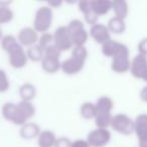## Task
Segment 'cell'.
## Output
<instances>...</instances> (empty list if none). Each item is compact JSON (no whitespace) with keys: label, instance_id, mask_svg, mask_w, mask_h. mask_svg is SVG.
<instances>
[{"label":"cell","instance_id":"cell-4","mask_svg":"<svg viewBox=\"0 0 147 147\" xmlns=\"http://www.w3.org/2000/svg\"><path fill=\"white\" fill-rule=\"evenodd\" d=\"M53 20V8L49 5L40 6L36 10L34 15V20H33V28L37 32H47L51 26V23Z\"/></svg>","mask_w":147,"mask_h":147},{"label":"cell","instance_id":"cell-31","mask_svg":"<svg viewBox=\"0 0 147 147\" xmlns=\"http://www.w3.org/2000/svg\"><path fill=\"white\" fill-rule=\"evenodd\" d=\"M10 87V83H9V79L7 77L5 71L0 69V93L7 92Z\"/></svg>","mask_w":147,"mask_h":147},{"label":"cell","instance_id":"cell-11","mask_svg":"<svg viewBox=\"0 0 147 147\" xmlns=\"http://www.w3.org/2000/svg\"><path fill=\"white\" fill-rule=\"evenodd\" d=\"M7 55H8L9 63L14 69H22L26 65L27 61H28L26 51L23 49L20 43L17 47H15L12 51H9Z\"/></svg>","mask_w":147,"mask_h":147},{"label":"cell","instance_id":"cell-33","mask_svg":"<svg viewBox=\"0 0 147 147\" xmlns=\"http://www.w3.org/2000/svg\"><path fill=\"white\" fill-rule=\"evenodd\" d=\"M138 53L143 55H146L147 57V37L146 38H143L140 40V42L138 43Z\"/></svg>","mask_w":147,"mask_h":147},{"label":"cell","instance_id":"cell-18","mask_svg":"<svg viewBox=\"0 0 147 147\" xmlns=\"http://www.w3.org/2000/svg\"><path fill=\"white\" fill-rule=\"evenodd\" d=\"M18 93L21 98V101L31 102L36 96V88L31 83H24L19 87Z\"/></svg>","mask_w":147,"mask_h":147},{"label":"cell","instance_id":"cell-20","mask_svg":"<svg viewBox=\"0 0 147 147\" xmlns=\"http://www.w3.org/2000/svg\"><path fill=\"white\" fill-rule=\"evenodd\" d=\"M112 10L114 11L115 16L125 20L129 13L128 3L125 0H114L112 1Z\"/></svg>","mask_w":147,"mask_h":147},{"label":"cell","instance_id":"cell-24","mask_svg":"<svg viewBox=\"0 0 147 147\" xmlns=\"http://www.w3.org/2000/svg\"><path fill=\"white\" fill-rule=\"evenodd\" d=\"M112 114L111 113H99L96 115L95 120V124H96L97 128L100 129H108L111 127V122H112Z\"/></svg>","mask_w":147,"mask_h":147},{"label":"cell","instance_id":"cell-35","mask_svg":"<svg viewBox=\"0 0 147 147\" xmlns=\"http://www.w3.org/2000/svg\"><path fill=\"white\" fill-rule=\"evenodd\" d=\"M140 99L143 102L147 103V86L143 87L142 90L140 91Z\"/></svg>","mask_w":147,"mask_h":147},{"label":"cell","instance_id":"cell-34","mask_svg":"<svg viewBox=\"0 0 147 147\" xmlns=\"http://www.w3.org/2000/svg\"><path fill=\"white\" fill-rule=\"evenodd\" d=\"M71 147H91L87 140H83V139H78V140L74 141Z\"/></svg>","mask_w":147,"mask_h":147},{"label":"cell","instance_id":"cell-22","mask_svg":"<svg viewBox=\"0 0 147 147\" xmlns=\"http://www.w3.org/2000/svg\"><path fill=\"white\" fill-rule=\"evenodd\" d=\"M97 114L99 113H111L114 108V102L110 97L102 96L96 102Z\"/></svg>","mask_w":147,"mask_h":147},{"label":"cell","instance_id":"cell-9","mask_svg":"<svg viewBox=\"0 0 147 147\" xmlns=\"http://www.w3.org/2000/svg\"><path fill=\"white\" fill-rule=\"evenodd\" d=\"M130 73L134 78L147 82V57L136 55L131 61Z\"/></svg>","mask_w":147,"mask_h":147},{"label":"cell","instance_id":"cell-23","mask_svg":"<svg viewBox=\"0 0 147 147\" xmlns=\"http://www.w3.org/2000/svg\"><path fill=\"white\" fill-rule=\"evenodd\" d=\"M80 113L81 116L85 119H95L97 115V108H96V104L92 102H85L81 105L80 108Z\"/></svg>","mask_w":147,"mask_h":147},{"label":"cell","instance_id":"cell-10","mask_svg":"<svg viewBox=\"0 0 147 147\" xmlns=\"http://www.w3.org/2000/svg\"><path fill=\"white\" fill-rule=\"evenodd\" d=\"M110 140L111 132L108 129H94L87 136V142L91 147H104Z\"/></svg>","mask_w":147,"mask_h":147},{"label":"cell","instance_id":"cell-25","mask_svg":"<svg viewBox=\"0 0 147 147\" xmlns=\"http://www.w3.org/2000/svg\"><path fill=\"white\" fill-rule=\"evenodd\" d=\"M19 110L21 111V113L23 114V116L26 118V120L28 121L29 119H31L35 115V107L31 102H27V101H20L19 103H17Z\"/></svg>","mask_w":147,"mask_h":147},{"label":"cell","instance_id":"cell-21","mask_svg":"<svg viewBox=\"0 0 147 147\" xmlns=\"http://www.w3.org/2000/svg\"><path fill=\"white\" fill-rule=\"evenodd\" d=\"M107 27H108L110 33L113 32L114 34H121L126 30V22L124 19L113 16L112 18L109 19Z\"/></svg>","mask_w":147,"mask_h":147},{"label":"cell","instance_id":"cell-26","mask_svg":"<svg viewBox=\"0 0 147 147\" xmlns=\"http://www.w3.org/2000/svg\"><path fill=\"white\" fill-rule=\"evenodd\" d=\"M0 43H1V47L4 51H6L7 53L10 51H12L15 47L19 45L17 38L12 34H6L3 35L2 39L0 40Z\"/></svg>","mask_w":147,"mask_h":147},{"label":"cell","instance_id":"cell-30","mask_svg":"<svg viewBox=\"0 0 147 147\" xmlns=\"http://www.w3.org/2000/svg\"><path fill=\"white\" fill-rule=\"evenodd\" d=\"M37 45L45 51L49 47L53 45V35L49 32H45L41 34V36L38 38V42Z\"/></svg>","mask_w":147,"mask_h":147},{"label":"cell","instance_id":"cell-29","mask_svg":"<svg viewBox=\"0 0 147 147\" xmlns=\"http://www.w3.org/2000/svg\"><path fill=\"white\" fill-rule=\"evenodd\" d=\"M14 17V13L9 6H0V24L8 23Z\"/></svg>","mask_w":147,"mask_h":147},{"label":"cell","instance_id":"cell-16","mask_svg":"<svg viewBox=\"0 0 147 147\" xmlns=\"http://www.w3.org/2000/svg\"><path fill=\"white\" fill-rule=\"evenodd\" d=\"M20 136L23 139H32L35 138L40 133V128L34 122H27L22 125L20 128Z\"/></svg>","mask_w":147,"mask_h":147},{"label":"cell","instance_id":"cell-12","mask_svg":"<svg viewBox=\"0 0 147 147\" xmlns=\"http://www.w3.org/2000/svg\"><path fill=\"white\" fill-rule=\"evenodd\" d=\"M38 32L33 27L25 26L18 31L17 40L22 47H32L38 42Z\"/></svg>","mask_w":147,"mask_h":147},{"label":"cell","instance_id":"cell-1","mask_svg":"<svg viewBox=\"0 0 147 147\" xmlns=\"http://www.w3.org/2000/svg\"><path fill=\"white\" fill-rule=\"evenodd\" d=\"M87 57H88V51L85 45L74 47L71 57L61 61V69L69 76L77 75L84 69Z\"/></svg>","mask_w":147,"mask_h":147},{"label":"cell","instance_id":"cell-36","mask_svg":"<svg viewBox=\"0 0 147 147\" xmlns=\"http://www.w3.org/2000/svg\"><path fill=\"white\" fill-rule=\"evenodd\" d=\"M61 1H51V2H49V6L51 7V8H53V7H59L61 5Z\"/></svg>","mask_w":147,"mask_h":147},{"label":"cell","instance_id":"cell-37","mask_svg":"<svg viewBox=\"0 0 147 147\" xmlns=\"http://www.w3.org/2000/svg\"><path fill=\"white\" fill-rule=\"evenodd\" d=\"M2 37H3V31H2V28L0 27V40L2 39Z\"/></svg>","mask_w":147,"mask_h":147},{"label":"cell","instance_id":"cell-28","mask_svg":"<svg viewBox=\"0 0 147 147\" xmlns=\"http://www.w3.org/2000/svg\"><path fill=\"white\" fill-rule=\"evenodd\" d=\"M119 45V41H116L114 39H109L105 43L102 45V53L107 57H112L114 53H116L117 47Z\"/></svg>","mask_w":147,"mask_h":147},{"label":"cell","instance_id":"cell-17","mask_svg":"<svg viewBox=\"0 0 147 147\" xmlns=\"http://www.w3.org/2000/svg\"><path fill=\"white\" fill-rule=\"evenodd\" d=\"M57 136L51 130L40 131L37 136V145L38 147H53L55 146Z\"/></svg>","mask_w":147,"mask_h":147},{"label":"cell","instance_id":"cell-8","mask_svg":"<svg viewBox=\"0 0 147 147\" xmlns=\"http://www.w3.org/2000/svg\"><path fill=\"white\" fill-rule=\"evenodd\" d=\"M2 116L5 120L9 121V122L13 123L14 125H18V126H22L28 121L26 120L21 111L19 110L17 104L14 103H5L2 107Z\"/></svg>","mask_w":147,"mask_h":147},{"label":"cell","instance_id":"cell-13","mask_svg":"<svg viewBox=\"0 0 147 147\" xmlns=\"http://www.w3.org/2000/svg\"><path fill=\"white\" fill-rule=\"evenodd\" d=\"M89 35L96 41L97 43L102 45L109 39H111V34L109 31L107 25L103 24V23H96V24L92 25L90 28V32Z\"/></svg>","mask_w":147,"mask_h":147},{"label":"cell","instance_id":"cell-19","mask_svg":"<svg viewBox=\"0 0 147 147\" xmlns=\"http://www.w3.org/2000/svg\"><path fill=\"white\" fill-rule=\"evenodd\" d=\"M91 2L97 16H102L112 10V1L110 0H91Z\"/></svg>","mask_w":147,"mask_h":147},{"label":"cell","instance_id":"cell-15","mask_svg":"<svg viewBox=\"0 0 147 147\" xmlns=\"http://www.w3.org/2000/svg\"><path fill=\"white\" fill-rule=\"evenodd\" d=\"M79 5V10L84 14L85 20L87 23L91 25H94L96 23H98V18L99 16H97V14L94 12L92 7V2L91 0H82L78 3Z\"/></svg>","mask_w":147,"mask_h":147},{"label":"cell","instance_id":"cell-14","mask_svg":"<svg viewBox=\"0 0 147 147\" xmlns=\"http://www.w3.org/2000/svg\"><path fill=\"white\" fill-rule=\"evenodd\" d=\"M134 132L138 143H147V114H139L134 120Z\"/></svg>","mask_w":147,"mask_h":147},{"label":"cell","instance_id":"cell-7","mask_svg":"<svg viewBox=\"0 0 147 147\" xmlns=\"http://www.w3.org/2000/svg\"><path fill=\"white\" fill-rule=\"evenodd\" d=\"M53 45L57 47L61 53L69 51L74 47L73 41H71V34L69 32V29L65 25L59 26L53 33Z\"/></svg>","mask_w":147,"mask_h":147},{"label":"cell","instance_id":"cell-5","mask_svg":"<svg viewBox=\"0 0 147 147\" xmlns=\"http://www.w3.org/2000/svg\"><path fill=\"white\" fill-rule=\"evenodd\" d=\"M74 47H83L89 38V32L81 19H73L67 25Z\"/></svg>","mask_w":147,"mask_h":147},{"label":"cell","instance_id":"cell-27","mask_svg":"<svg viewBox=\"0 0 147 147\" xmlns=\"http://www.w3.org/2000/svg\"><path fill=\"white\" fill-rule=\"evenodd\" d=\"M27 57L28 59L32 61H41L43 59V55H45V51L39 47L38 45H34L32 47H29L26 51Z\"/></svg>","mask_w":147,"mask_h":147},{"label":"cell","instance_id":"cell-3","mask_svg":"<svg viewBox=\"0 0 147 147\" xmlns=\"http://www.w3.org/2000/svg\"><path fill=\"white\" fill-rule=\"evenodd\" d=\"M61 53L57 49L55 45H51L45 49V55L41 61V67L42 69L47 74H55L59 69H61Z\"/></svg>","mask_w":147,"mask_h":147},{"label":"cell","instance_id":"cell-32","mask_svg":"<svg viewBox=\"0 0 147 147\" xmlns=\"http://www.w3.org/2000/svg\"><path fill=\"white\" fill-rule=\"evenodd\" d=\"M71 144H73V141L69 140L67 137L61 136L57 138L53 147H71Z\"/></svg>","mask_w":147,"mask_h":147},{"label":"cell","instance_id":"cell-6","mask_svg":"<svg viewBox=\"0 0 147 147\" xmlns=\"http://www.w3.org/2000/svg\"><path fill=\"white\" fill-rule=\"evenodd\" d=\"M111 127L120 134L130 135L134 132V120H132L128 115L119 113L113 116Z\"/></svg>","mask_w":147,"mask_h":147},{"label":"cell","instance_id":"cell-2","mask_svg":"<svg viewBox=\"0 0 147 147\" xmlns=\"http://www.w3.org/2000/svg\"><path fill=\"white\" fill-rule=\"evenodd\" d=\"M111 69L117 74H125L130 71V51L126 45L119 42L116 53L111 57Z\"/></svg>","mask_w":147,"mask_h":147}]
</instances>
